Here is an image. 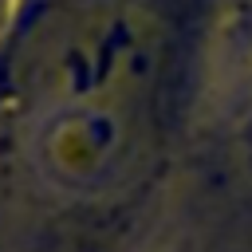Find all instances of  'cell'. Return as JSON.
I'll return each mask as SVG.
<instances>
[{
	"instance_id": "cell-1",
	"label": "cell",
	"mask_w": 252,
	"mask_h": 252,
	"mask_svg": "<svg viewBox=\"0 0 252 252\" xmlns=\"http://www.w3.org/2000/svg\"><path fill=\"white\" fill-rule=\"evenodd\" d=\"M4 12H8V0H0V20H4Z\"/></svg>"
}]
</instances>
